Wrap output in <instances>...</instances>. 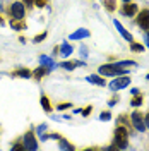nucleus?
Segmentation results:
<instances>
[{
	"instance_id": "1",
	"label": "nucleus",
	"mask_w": 149,
	"mask_h": 151,
	"mask_svg": "<svg viewBox=\"0 0 149 151\" xmlns=\"http://www.w3.org/2000/svg\"><path fill=\"white\" fill-rule=\"evenodd\" d=\"M127 137H129V129L123 127V125H117V129L113 132V144L108 146V150H123V148H127L129 146Z\"/></svg>"
},
{
	"instance_id": "2",
	"label": "nucleus",
	"mask_w": 149,
	"mask_h": 151,
	"mask_svg": "<svg viewBox=\"0 0 149 151\" xmlns=\"http://www.w3.org/2000/svg\"><path fill=\"white\" fill-rule=\"evenodd\" d=\"M130 70H127L125 67H118L113 62H108V64H103L98 69V74L103 76V77H117V76H127Z\"/></svg>"
},
{
	"instance_id": "3",
	"label": "nucleus",
	"mask_w": 149,
	"mask_h": 151,
	"mask_svg": "<svg viewBox=\"0 0 149 151\" xmlns=\"http://www.w3.org/2000/svg\"><path fill=\"white\" fill-rule=\"evenodd\" d=\"M7 14L10 19H24L26 17V5L22 4V0H14L7 7Z\"/></svg>"
},
{
	"instance_id": "4",
	"label": "nucleus",
	"mask_w": 149,
	"mask_h": 151,
	"mask_svg": "<svg viewBox=\"0 0 149 151\" xmlns=\"http://www.w3.org/2000/svg\"><path fill=\"white\" fill-rule=\"evenodd\" d=\"M130 84V77H129V74L127 76H117V77H113L112 81H110V89L112 91H120V89H125L127 86Z\"/></svg>"
},
{
	"instance_id": "5",
	"label": "nucleus",
	"mask_w": 149,
	"mask_h": 151,
	"mask_svg": "<svg viewBox=\"0 0 149 151\" xmlns=\"http://www.w3.org/2000/svg\"><path fill=\"white\" fill-rule=\"evenodd\" d=\"M22 144H24V150L28 151H36L38 150V139L36 136H34V132L33 131H28L24 136H22Z\"/></svg>"
},
{
	"instance_id": "6",
	"label": "nucleus",
	"mask_w": 149,
	"mask_h": 151,
	"mask_svg": "<svg viewBox=\"0 0 149 151\" xmlns=\"http://www.w3.org/2000/svg\"><path fill=\"white\" fill-rule=\"evenodd\" d=\"M130 122H132L134 129H135L137 132L148 131V129H146V124H144V117H142L139 112H134V113L130 115Z\"/></svg>"
},
{
	"instance_id": "7",
	"label": "nucleus",
	"mask_w": 149,
	"mask_h": 151,
	"mask_svg": "<svg viewBox=\"0 0 149 151\" xmlns=\"http://www.w3.org/2000/svg\"><path fill=\"white\" fill-rule=\"evenodd\" d=\"M137 12H139V7H137V4H134V2H127V4H123V7H122V14L127 16V17L137 16Z\"/></svg>"
},
{
	"instance_id": "8",
	"label": "nucleus",
	"mask_w": 149,
	"mask_h": 151,
	"mask_svg": "<svg viewBox=\"0 0 149 151\" xmlns=\"http://www.w3.org/2000/svg\"><path fill=\"white\" fill-rule=\"evenodd\" d=\"M137 24L142 29H146L149 26V9H142L137 12Z\"/></svg>"
},
{
	"instance_id": "9",
	"label": "nucleus",
	"mask_w": 149,
	"mask_h": 151,
	"mask_svg": "<svg viewBox=\"0 0 149 151\" xmlns=\"http://www.w3.org/2000/svg\"><path fill=\"white\" fill-rule=\"evenodd\" d=\"M89 36H91V31L86 28H81V29H77V31H74L69 36V40L70 41H77V40H84V38H89Z\"/></svg>"
},
{
	"instance_id": "10",
	"label": "nucleus",
	"mask_w": 149,
	"mask_h": 151,
	"mask_svg": "<svg viewBox=\"0 0 149 151\" xmlns=\"http://www.w3.org/2000/svg\"><path fill=\"white\" fill-rule=\"evenodd\" d=\"M12 77H22V79H29V77H33V70L28 69V67H19L16 69L14 72H10Z\"/></svg>"
},
{
	"instance_id": "11",
	"label": "nucleus",
	"mask_w": 149,
	"mask_h": 151,
	"mask_svg": "<svg viewBox=\"0 0 149 151\" xmlns=\"http://www.w3.org/2000/svg\"><path fill=\"white\" fill-rule=\"evenodd\" d=\"M86 81H87V83H91V84L100 86V88H105V86H106L105 77H103V76H100V74H89L87 77H86Z\"/></svg>"
},
{
	"instance_id": "12",
	"label": "nucleus",
	"mask_w": 149,
	"mask_h": 151,
	"mask_svg": "<svg viewBox=\"0 0 149 151\" xmlns=\"http://www.w3.org/2000/svg\"><path fill=\"white\" fill-rule=\"evenodd\" d=\"M113 24H115V28L118 29V33H120L122 36H123V40H127L129 43H130V41H134V36H132L130 33H129L127 29H125L123 26H122V22H120V21H117V19H115V21H113Z\"/></svg>"
},
{
	"instance_id": "13",
	"label": "nucleus",
	"mask_w": 149,
	"mask_h": 151,
	"mask_svg": "<svg viewBox=\"0 0 149 151\" xmlns=\"http://www.w3.org/2000/svg\"><path fill=\"white\" fill-rule=\"evenodd\" d=\"M50 72H52V70H50L48 67H45V65H39V67H36V69L33 70V77H34L36 81H41V79H43L45 76H48Z\"/></svg>"
},
{
	"instance_id": "14",
	"label": "nucleus",
	"mask_w": 149,
	"mask_h": 151,
	"mask_svg": "<svg viewBox=\"0 0 149 151\" xmlns=\"http://www.w3.org/2000/svg\"><path fill=\"white\" fill-rule=\"evenodd\" d=\"M72 52H74V47L70 43H62L58 47V53H60V57H64V58H69V57L72 55Z\"/></svg>"
},
{
	"instance_id": "15",
	"label": "nucleus",
	"mask_w": 149,
	"mask_h": 151,
	"mask_svg": "<svg viewBox=\"0 0 149 151\" xmlns=\"http://www.w3.org/2000/svg\"><path fill=\"white\" fill-rule=\"evenodd\" d=\"M39 65H45V67H48L50 70H53L57 67V64H55V60L52 58V57H47V55H39Z\"/></svg>"
},
{
	"instance_id": "16",
	"label": "nucleus",
	"mask_w": 149,
	"mask_h": 151,
	"mask_svg": "<svg viewBox=\"0 0 149 151\" xmlns=\"http://www.w3.org/2000/svg\"><path fill=\"white\" fill-rule=\"evenodd\" d=\"M39 103H41V106H43V110L47 113H52L53 112V106H52V101H50V98H48L47 94H41L39 96Z\"/></svg>"
},
{
	"instance_id": "17",
	"label": "nucleus",
	"mask_w": 149,
	"mask_h": 151,
	"mask_svg": "<svg viewBox=\"0 0 149 151\" xmlns=\"http://www.w3.org/2000/svg\"><path fill=\"white\" fill-rule=\"evenodd\" d=\"M10 28L14 31H22V29H26V22H24V19H10Z\"/></svg>"
},
{
	"instance_id": "18",
	"label": "nucleus",
	"mask_w": 149,
	"mask_h": 151,
	"mask_svg": "<svg viewBox=\"0 0 149 151\" xmlns=\"http://www.w3.org/2000/svg\"><path fill=\"white\" fill-rule=\"evenodd\" d=\"M58 148H60V150H75L74 144H70V142L67 141L65 137H62V136L58 137Z\"/></svg>"
},
{
	"instance_id": "19",
	"label": "nucleus",
	"mask_w": 149,
	"mask_h": 151,
	"mask_svg": "<svg viewBox=\"0 0 149 151\" xmlns=\"http://www.w3.org/2000/svg\"><path fill=\"white\" fill-rule=\"evenodd\" d=\"M91 112H93V106H91V105H87V106H84V108H77V110H74V113H81L82 117H89Z\"/></svg>"
},
{
	"instance_id": "20",
	"label": "nucleus",
	"mask_w": 149,
	"mask_h": 151,
	"mask_svg": "<svg viewBox=\"0 0 149 151\" xmlns=\"http://www.w3.org/2000/svg\"><path fill=\"white\" fill-rule=\"evenodd\" d=\"M113 64H117L118 67H135L137 65V62H134V60H118V62H113Z\"/></svg>"
},
{
	"instance_id": "21",
	"label": "nucleus",
	"mask_w": 149,
	"mask_h": 151,
	"mask_svg": "<svg viewBox=\"0 0 149 151\" xmlns=\"http://www.w3.org/2000/svg\"><path fill=\"white\" fill-rule=\"evenodd\" d=\"M103 5H105V9L113 12V10L117 9V4H115V0H103Z\"/></svg>"
},
{
	"instance_id": "22",
	"label": "nucleus",
	"mask_w": 149,
	"mask_h": 151,
	"mask_svg": "<svg viewBox=\"0 0 149 151\" xmlns=\"http://www.w3.org/2000/svg\"><path fill=\"white\" fill-rule=\"evenodd\" d=\"M130 105L134 106V108H137V106L142 105V96H140V93L139 94H134V98L130 100Z\"/></svg>"
},
{
	"instance_id": "23",
	"label": "nucleus",
	"mask_w": 149,
	"mask_h": 151,
	"mask_svg": "<svg viewBox=\"0 0 149 151\" xmlns=\"http://www.w3.org/2000/svg\"><path fill=\"white\" fill-rule=\"evenodd\" d=\"M58 67H62V69H65V70H74V69H75L74 62H69V60L60 62V64H58Z\"/></svg>"
},
{
	"instance_id": "24",
	"label": "nucleus",
	"mask_w": 149,
	"mask_h": 151,
	"mask_svg": "<svg viewBox=\"0 0 149 151\" xmlns=\"http://www.w3.org/2000/svg\"><path fill=\"white\" fill-rule=\"evenodd\" d=\"M130 50H132V52H137V53H140V52H144V47H142V45H139V43H135V41H130Z\"/></svg>"
},
{
	"instance_id": "25",
	"label": "nucleus",
	"mask_w": 149,
	"mask_h": 151,
	"mask_svg": "<svg viewBox=\"0 0 149 151\" xmlns=\"http://www.w3.org/2000/svg\"><path fill=\"white\" fill-rule=\"evenodd\" d=\"M100 120H101V122H108V120H112V112H108V110H106V112H101L100 113Z\"/></svg>"
},
{
	"instance_id": "26",
	"label": "nucleus",
	"mask_w": 149,
	"mask_h": 151,
	"mask_svg": "<svg viewBox=\"0 0 149 151\" xmlns=\"http://www.w3.org/2000/svg\"><path fill=\"white\" fill-rule=\"evenodd\" d=\"M117 125H123V127H127V129H129V125H130V124H129V120H127V117H125V115H120V117H118V120H117Z\"/></svg>"
},
{
	"instance_id": "27",
	"label": "nucleus",
	"mask_w": 149,
	"mask_h": 151,
	"mask_svg": "<svg viewBox=\"0 0 149 151\" xmlns=\"http://www.w3.org/2000/svg\"><path fill=\"white\" fill-rule=\"evenodd\" d=\"M69 108H72V103H70V101H69V103H67V101H64V103H58V105H57V110H58V112H62V110H69Z\"/></svg>"
},
{
	"instance_id": "28",
	"label": "nucleus",
	"mask_w": 149,
	"mask_h": 151,
	"mask_svg": "<svg viewBox=\"0 0 149 151\" xmlns=\"http://www.w3.org/2000/svg\"><path fill=\"white\" fill-rule=\"evenodd\" d=\"M47 31H45V33H41V35H36V36L33 38V43H39V41H43V40H45V38H47Z\"/></svg>"
},
{
	"instance_id": "29",
	"label": "nucleus",
	"mask_w": 149,
	"mask_h": 151,
	"mask_svg": "<svg viewBox=\"0 0 149 151\" xmlns=\"http://www.w3.org/2000/svg\"><path fill=\"white\" fill-rule=\"evenodd\" d=\"M47 127H48L47 124H39V125H38V127H36V132H38V134H39V136H41L43 132H47Z\"/></svg>"
},
{
	"instance_id": "30",
	"label": "nucleus",
	"mask_w": 149,
	"mask_h": 151,
	"mask_svg": "<svg viewBox=\"0 0 149 151\" xmlns=\"http://www.w3.org/2000/svg\"><path fill=\"white\" fill-rule=\"evenodd\" d=\"M12 150H16V151H26V150H24V144H22V141L16 142V144L12 146Z\"/></svg>"
},
{
	"instance_id": "31",
	"label": "nucleus",
	"mask_w": 149,
	"mask_h": 151,
	"mask_svg": "<svg viewBox=\"0 0 149 151\" xmlns=\"http://www.w3.org/2000/svg\"><path fill=\"white\" fill-rule=\"evenodd\" d=\"M22 4L28 7V9H31V7H34V0H22Z\"/></svg>"
},
{
	"instance_id": "32",
	"label": "nucleus",
	"mask_w": 149,
	"mask_h": 151,
	"mask_svg": "<svg viewBox=\"0 0 149 151\" xmlns=\"http://www.w3.org/2000/svg\"><path fill=\"white\" fill-rule=\"evenodd\" d=\"M79 52H81V57H82V58H86V57H87V48L84 47H81V50H79Z\"/></svg>"
},
{
	"instance_id": "33",
	"label": "nucleus",
	"mask_w": 149,
	"mask_h": 151,
	"mask_svg": "<svg viewBox=\"0 0 149 151\" xmlns=\"http://www.w3.org/2000/svg\"><path fill=\"white\" fill-rule=\"evenodd\" d=\"M74 65L75 67H84L86 65V62H84V60H74Z\"/></svg>"
},
{
	"instance_id": "34",
	"label": "nucleus",
	"mask_w": 149,
	"mask_h": 151,
	"mask_svg": "<svg viewBox=\"0 0 149 151\" xmlns=\"http://www.w3.org/2000/svg\"><path fill=\"white\" fill-rule=\"evenodd\" d=\"M117 103H118V96H115L112 101H108V105H110V106H113V105H117Z\"/></svg>"
},
{
	"instance_id": "35",
	"label": "nucleus",
	"mask_w": 149,
	"mask_h": 151,
	"mask_svg": "<svg viewBox=\"0 0 149 151\" xmlns=\"http://www.w3.org/2000/svg\"><path fill=\"white\" fill-rule=\"evenodd\" d=\"M144 124H146V129H149V112H148V115L144 117Z\"/></svg>"
},
{
	"instance_id": "36",
	"label": "nucleus",
	"mask_w": 149,
	"mask_h": 151,
	"mask_svg": "<svg viewBox=\"0 0 149 151\" xmlns=\"http://www.w3.org/2000/svg\"><path fill=\"white\" fill-rule=\"evenodd\" d=\"M130 93H132V94H139V89H137V88H134V89H132Z\"/></svg>"
},
{
	"instance_id": "37",
	"label": "nucleus",
	"mask_w": 149,
	"mask_h": 151,
	"mask_svg": "<svg viewBox=\"0 0 149 151\" xmlns=\"http://www.w3.org/2000/svg\"><path fill=\"white\" fill-rule=\"evenodd\" d=\"M4 24H5V21H4V17H2V16H0V26H4Z\"/></svg>"
},
{
	"instance_id": "38",
	"label": "nucleus",
	"mask_w": 149,
	"mask_h": 151,
	"mask_svg": "<svg viewBox=\"0 0 149 151\" xmlns=\"http://www.w3.org/2000/svg\"><path fill=\"white\" fill-rule=\"evenodd\" d=\"M2 10H4V5H2V2H0V12H2Z\"/></svg>"
},
{
	"instance_id": "39",
	"label": "nucleus",
	"mask_w": 149,
	"mask_h": 151,
	"mask_svg": "<svg viewBox=\"0 0 149 151\" xmlns=\"http://www.w3.org/2000/svg\"><path fill=\"white\" fill-rule=\"evenodd\" d=\"M122 2H123V4H127V2H132V0H122Z\"/></svg>"
},
{
	"instance_id": "40",
	"label": "nucleus",
	"mask_w": 149,
	"mask_h": 151,
	"mask_svg": "<svg viewBox=\"0 0 149 151\" xmlns=\"http://www.w3.org/2000/svg\"><path fill=\"white\" fill-rule=\"evenodd\" d=\"M146 33H148V35H149V26H148V28H146Z\"/></svg>"
},
{
	"instance_id": "41",
	"label": "nucleus",
	"mask_w": 149,
	"mask_h": 151,
	"mask_svg": "<svg viewBox=\"0 0 149 151\" xmlns=\"http://www.w3.org/2000/svg\"><path fill=\"white\" fill-rule=\"evenodd\" d=\"M146 79H148V81H149V74H148V76H146Z\"/></svg>"
}]
</instances>
